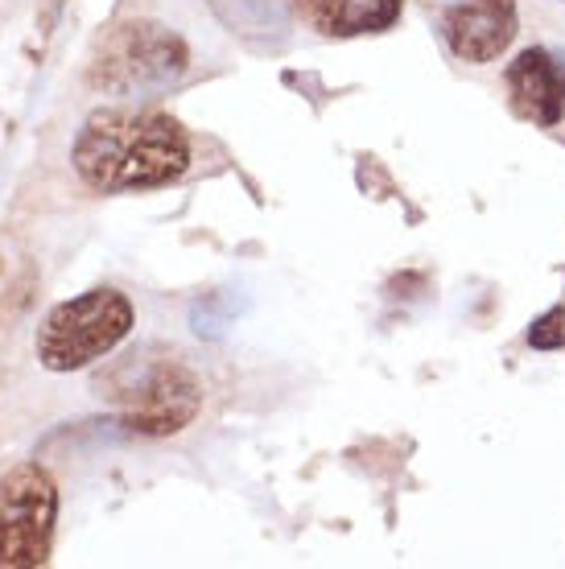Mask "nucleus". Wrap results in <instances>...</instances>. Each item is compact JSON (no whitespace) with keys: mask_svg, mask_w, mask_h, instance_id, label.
I'll use <instances>...</instances> for the list:
<instances>
[{"mask_svg":"<svg viewBox=\"0 0 565 569\" xmlns=\"http://www.w3.org/2000/svg\"><path fill=\"white\" fill-rule=\"evenodd\" d=\"M516 0H454L442 13V38L463 62H495L516 38Z\"/></svg>","mask_w":565,"mask_h":569,"instance_id":"6","label":"nucleus"},{"mask_svg":"<svg viewBox=\"0 0 565 569\" xmlns=\"http://www.w3.org/2000/svg\"><path fill=\"white\" fill-rule=\"evenodd\" d=\"M211 13L248 42H277L289 29L294 0H207Z\"/></svg>","mask_w":565,"mask_h":569,"instance_id":"9","label":"nucleus"},{"mask_svg":"<svg viewBox=\"0 0 565 569\" xmlns=\"http://www.w3.org/2000/svg\"><path fill=\"white\" fill-rule=\"evenodd\" d=\"M58 487L38 462H21L0 479V569H38L50 561Z\"/></svg>","mask_w":565,"mask_h":569,"instance_id":"5","label":"nucleus"},{"mask_svg":"<svg viewBox=\"0 0 565 569\" xmlns=\"http://www.w3.org/2000/svg\"><path fill=\"white\" fill-rule=\"evenodd\" d=\"M99 388L116 405L120 426L132 429V433H145V438L182 433L202 409V385L195 380V371L178 363L174 356H128L108 380H99Z\"/></svg>","mask_w":565,"mask_h":569,"instance_id":"2","label":"nucleus"},{"mask_svg":"<svg viewBox=\"0 0 565 569\" xmlns=\"http://www.w3.org/2000/svg\"><path fill=\"white\" fill-rule=\"evenodd\" d=\"M557 71H562V103H565V54L557 58Z\"/></svg>","mask_w":565,"mask_h":569,"instance_id":"11","label":"nucleus"},{"mask_svg":"<svg viewBox=\"0 0 565 569\" xmlns=\"http://www.w3.org/2000/svg\"><path fill=\"white\" fill-rule=\"evenodd\" d=\"M132 330V301L116 289H87L42 318L33 351L46 371H79L116 351Z\"/></svg>","mask_w":565,"mask_h":569,"instance_id":"4","label":"nucleus"},{"mask_svg":"<svg viewBox=\"0 0 565 569\" xmlns=\"http://www.w3.org/2000/svg\"><path fill=\"white\" fill-rule=\"evenodd\" d=\"M508 96L516 116L533 120L541 129L562 124L565 103H562V71L553 62L549 50H524L516 62L508 67Z\"/></svg>","mask_w":565,"mask_h":569,"instance_id":"7","label":"nucleus"},{"mask_svg":"<svg viewBox=\"0 0 565 569\" xmlns=\"http://www.w3.org/2000/svg\"><path fill=\"white\" fill-rule=\"evenodd\" d=\"M294 9L323 38H364L393 29L405 0H294Z\"/></svg>","mask_w":565,"mask_h":569,"instance_id":"8","label":"nucleus"},{"mask_svg":"<svg viewBox=\"0 0 565 569\" xmlns=\"http://www.w3.org/2000/svg\"><path fill=\"white\" fill-rule=\"evenodd\" d=\"M528 347H537V351H557V347H565V310L541 313L537 322L528 327Z\"/></svg>","mask_w":565,"mask_h":569,"instance_id":"10","label":"nucleus"},{"mask_svg":"<svg viewBox=\"0 0 565 569\" xmlns=\"http://www.w3.org/2000/svg\"><path fill=\"white\" fill-rule=\"evenodd\" d=\"M190 50L174 29L157 26V21H128L116 26L96 58H91V87L120 96V100H141V96H161L186 74Z\"/></svg>","mask_w":565,"mask_h":569,"instance_id":"3","label":"nucleus"},{"mask_svg":"<svg viewBox=\"0 0 565 569\" xmlns=\"http://www.w3.org/2000/svg\"><path fill=\"white\" fill-rule=\"evenodd\" d=\"M71 166L99 194L157 190L178 182L190 166V141L166 112L103 108L83 120L75 137Z\"/></svg>","mask_w":565,"mask_h":569,"instance_id":"1","label":"nucleus"}]
</instances>
